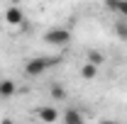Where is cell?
<instances>
[{"label":"cell","instance_id":"obj_10","mask_svg":"<svg viewBox=\"0 0 127 124\" xmlns=\"http://www.w3.org/2000/svg\"><path fill=\"white\" fill-rule=\"evenodd\" d=\"M88 61L95 63V66H103V63H105V54H100V51H88Z\"/></svg>","mask_w":127,"mask_h":124},{"label":"cell","instance_id":"obj_4","mask_svg":"<svg viewBox=\"0 0 127 124\" xmlns=\"http://www.w3.org/2000/svg\"><path fill=\"white\" fill-rule=\"evenodd\" d=\"M61 119H64V124H81L86 117H83V112H76V109H66L61 114Z\"/></svg>","mask_w":127,"mask_h":124},{"label":"cell","instance_id":"obj_2","mask_svg":"<svg viewBox=\"0 0 127 124\" xmlns=\"http://www.w3.org/2000/svg\"><path fill=\"white\" fill-rule=\"evenodd\" d=\"M44 41L51 44V46H66L68 41H71V32L64 29V27H56V29H49L44 34Z\"/></svg>","mask_w":127,"mask_h":124},{"label":"cell","instance_id":"obj_8","mask_svg":"<svg viewBox=\"0 0 127 124\" xmlns=\"http://www.w3.org/2000/svg\"><path fill=\"white\" fill-rule=\"evenodd\" d=\"M108 2H110V10H115L122 17H127V0H108Z\"/></svg>","mask_w":127,"mask_h":124},{"label":"cell","instance_id":"obj_6","mask_svg":"<svg viewBox=\"0 0 127 124\" xmlns=\"http://www.w3.org/2000/svg\"><path fill=\"white\" fill-rule=\"evenodd\" d=\"M15 90H17V85L12 80H0V95H2V97H12Z\"/></svg>","mask_w":127,"mask_h":124},{"label":"cell","instance_id":"obj_3","mask_svg":"<svg viewBox=\"0 0 127 124\" xmlns=\"http://www.w3.org/2000/svg\"><path fill=\"white\" fill-rule=\"evenodd\" d=\"M5 22H7L10 27H20V24H25V12H22V7H17V5L7 7V10H5Z\"/></svg>","mask_w":127,"mask_h":124},{"label":"cell","instance_id":"obj_11","mask_svg":"<svg viewBox=\"0 0 127 124\" xmlns=\"http://www.w3.org/2000/svg\"><path fill=\"white\" fill-rule=\"evenodd\" d=\"M115 32H117V37H120L122 41H127V24L117 22V24H115Z\"/></svg>","mask_w":127,"mask_h":124},{"label":"cell","instance_id":"obj_9","mask_svg":"<svg viewBox=\"0 0 127 124\" xmlns=\"http://www.w3.org/2000/svg\"><path fill=\"white\" fill-rule=\"evenodd\" d=\"M51 97H54V100H59V102H64L68 95H66V90H64L59 83H51Z\"/></svg>","mask_w":127,"mask_h":124},{"label":"cell","instance_id":"obj_7","mask_svg":"<svg viewBox=\"0 0 127 124\" xmlns=\"http://www.w3.org/2000/svg\"><path fill=\"white\" fill-rule=\"evenodd\" d=\"M39 119H44V122H56V119H59V112L54 107H42L39 109Z\"/></svg>","mask_w":127,"mask_h":124},{"label":"cell","instance_id":"obj_1","mask_svg":"<svg viewBox=\"0 0 127 124\" xmlns=\"http://www.w3.org/2000/svg\"><path fill=\"white\" fill-rule=\"evenodd\" d=\"M59 59H47V56H34L30 61L25 63V73L27 76H42L44 71H47L51 63H56Z\"/></svg>","mask_w":127,"mask_h":124},{"label":"cell","instance_id":"obj_5","mask_svg":"<svg viewBox=\"0 0 127 124\" xmlns=\"http://www.w3.org/2000/svg\"><path fill=\"white\" fill-rule=\"evenodd\" d=\"M98 76V66H95V63H83V66H81V78H83V80H93V78Z\"/></svg>","mask_w":127,"mask_h":124}]
</instances>
